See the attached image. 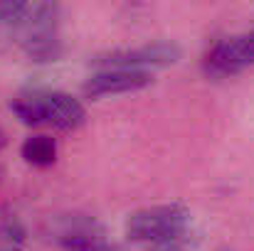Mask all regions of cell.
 Instances as JSON below:
<instances>
[{
  "label": "cell",
  "mask_w": 254,
  "mask_h": 251,
  "mask_svg": "<svg viewBox=\"0 0 254 251\" xmlns=\"http://www.w3.org/2000/svg\"><path fill=\"white\" fill-rule=\"evenodd\" d=\"M0 175H2V172H0Z\"/></svg>",
  "instance_id": "obj_14"
},
{
  "label": "cell",
  "mask_w": 254,
  "mask_h": 251,
  "mask_svg": "<svg viewBox=\"0 0 254 251\" xmlns=\"http://www.w3.org/2000/svg\"><path fill=\"white\" fill-rule=\"evenodd\" d=\"M25 163L35 167H50L55 160H57V143L55 138L45 136V133H37V136H30L22 148H20Z\"/></svg>",
  "instance_id": "obj_8"
},
{
  "label": "cell",
  "mask_w": 254,
  "mask_h": 251,
  "mask_svg": "<svg viewBox=\"0 0 254 251\" xmlns=\"http://www.w3.org/2000/svg\"><path fill=\"white\" fill-rule=\"evenodd\" d=\"M12 113L25 123V126H42L45 123V103H42V91H27L12 99L10 103Z\"/></svg>",
  "instance_id": "obj_9"
},
{
  "label": "cell",
  "mask_w": 254,
  "mask_h": 251,
  "mask_svg": "<svg viewBox=\"0 0 254 251\" xmlns=\"http://www.w3.org/2000/svg\"><path fill=\"white\" fill-rule=\"evenodd\" d=\"M55 239L62 251H114L106 229L89 214H64L55 224Z\"/></svg>",
  "instance_id": "obj_5"
},
{
  "label": "cell",
  "mask_w": 254,
  "mask_h": 251,
  "mask_svg": "<svg viewBox=\"0 0 254 251\" xmlns=\"http://www.w3.org/2000/svg\"><path fill=\"white\" fill-rule=\"evenodd\" d=\"M183 50L175 42H151L143 47H124L109 50L91 59V64L101 69H133L146 72V67H170L180 59Z\"/></svg>",
  "instance_id": "obj_3"
},
{
  "label": "cell",
  "mask_w": 254,
  "mask_h": 251,
  "mask_svg": "<svg viewBox=\"0 0 254 251\" xmlns=\"http://www.w3.org/2000/svg\"><path fill=\"white\" fill-rule=\"evenodd\" d=\"M153 77L148 72H133V69H101L91 74L84 82V94L89 99L114 96V94H131L138 89L151 86Z\"/></svg>",
  "instance_id": "obj_6"
},
{
  "label": "cell",
  "mask_w": 254,
  "mask_h": 251,
  "mask_svg": "<svg viewBox=\"0 0 254 251\" xmlns=\"http://www.w3.org/2000/svg\"><path fill=\"white\" fill-rule=\"evenodd\" d=\"M60 15L62 7L57 2H37L30 5V12L20 27V45L25 54L35 62H55L62 54L60 40Z\"/></svg>",
  "instance_id": "obj_2"
},
{
  "label": "cell",
  "mask_w": 254,
  "mask_h": 251,
  "mask_svg": "<svg viewBox=\"0 0 254 251\" xmlns=\"http://www.w3.org/2000/svg\"><path fill=\"white\" fill-rule=\"evenodd\" d=\"M45 103V123L55 126L57 131H77L86 121V108L79 99L64 91H42Z\"/></svg>",
  "instance_id": "obj_7"
},
{
  "label": "cell",
  "mask_w": 254,
  "mask_h": 251,
  "mask_svg": "<svg viewBox=\"0 0 254 251\" xmlns=\"http://www.w3.org/2000/svg\"><path fill=\"white\" fill-rule=\"evenodd\" d=\"M5 143H7V138H5V133H2V128H0V151L5 148Z\"/></svg>",
  "instance_id": "obj_12"
},
{
  "label": "cell",
  "mask_w": 254,
  "mask_h": 251,
  "mask_svg": "<svg viewBox=\"0 0 254 251\" xmlns=\"http://www.w3.org/2000/svg\"><path fill=\"white\" fill-rule=\"evenodd\" d=\"M30 12V2L22 0H0V40L20 35V27Z\"/></svg>",
  "instance_id": "obj_10"
},
{
  "label": "cell",
  "mask_w": 254,
  "mask_h": 251,
  "mask_svg": "<svg viewBox=\"0 0 254 251\" xmlns=\"http://www.w3.org/2000/svg\"><path fill=\"white\" fill-rule=\"evenodd\" d=\"M153 251H183V242H166V244H156Z\"/></svg>",
  "instance_id": "obj_11"
},
{
  "label": "cell",
  "mask_w": 254,
  "mask_h": 251,
  "mask_svg": "<svg viewBox=\"0 0 254 251\" xmlns=\"http://www.w3.org/2000/svg\"><path fill=\"white\" fill-rule=\"evenodd\" d=\"M190 224V212L185 204H156L143 207L128 214L126 219V237L138 244H166L183 242Z\"/></svg>",
  "instance_id": "obj_1"
},
{
  "label": "cell",
  "mask_w": 254,
  "mask_h": 251,
  "mask_svg": "<svg viewBox=\"0 0 254 251\" xmlns=\"http://www.w3.org/2000/svg\"><path fill=\"white\" fill-rule=\"evenodd\" d=\"M254 67V30L217 40L202 57V69L212 79H227Z\"/></svg>",
  "instance_id": "obj_4"
},
{
  "label": "cell",
  "mask_w": 254,
  "mask_h": 251,
  "mask_svg": "<svg viewBox=\"0 0 254 251\" xmlns=\"http://www.w3.org/2000/svg\"><path fill=\"white\" fill-rule=\"evenodd\" d=\"M5 251H22V249H5Z\"/></svg>",
  "instance_id": "obj_13"
}]
</instances>
